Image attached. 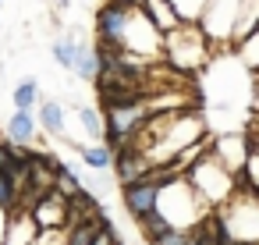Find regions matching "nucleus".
<instances>
[{
  "label": "nucleus",
  "mask_w": 259,
  "mask_h": 245,
  "mask_svg": "<svg viewBox=\"0 0 259 245\" xmlns=\"http://www.w3.org/2000/svg\"><path fill=\"white\" fill-rule=\"evenodd\" d=\"M4 135H8V142H15V146H32V142L39 139V121H36V114H32V110H15V114L4 121Z\"/></svg>",
  "instance_id": "f8f14e48"
},
{
  "label": "nucleus",
  "mask_w": 259,
  "mask_h": 245,
  "mask_svg": "<svg viewBox=\"0 0 259 245\" xmlns=\"http://www.w3.org/2000/svg\"><path fill=\"white\" fill-rule=\"evenodd\" d=\"M78 43H82V36H78V32H64V36H57V39H54V61H57V68H64V71H71V68H75Z\"/></svg>",
  "instance_id": "dca6fc26"
},
{
  "label": "nucleus",
  "mask_w": 259,
  "mask_h": 245,
  "mask_svg": "<svg viewBox=\"0 0 259 245\" xmlns=\"http://www.w3.org/2000/svg\"><path fill=\"white\" fill-rule=\"evenodd\" d=\"M0 4H4V0H0Z\"/></svg>",
  "instance_id": "7c9ffc66"
},
{
  "label": "nucleus",
  "mask_w": 259,
  "mask_h": 245,
  "mask_svg": "<svg viewBox=\"0 0 259 245\" xmlns=\"http://www.w3.org/2000/svg\"><path fill=\"white\" fill-rule=\"evenodd\" d=\"M245 0H206V8L199 15V29L209 36V43H231L234 25L241 18Z\"/></svg>",
  "instance_id": "39448f33"
},
{
  "label": "nucleus",
  "mask_w": 259,
  "mask_h": 245,
  "mask_svg": "<svg viewBox=\"0 0 259 245\" xmlns=\"http://www.w3.org/2000/svg\"><path fill=\"white\" fill-rule=\"evenodd\" d=\"M238 181L259 195V149H252V153H248V160H245V171L238 174Z\"/></svg>",
  "instance_id": "412c9836"
},
{
  "label": "nucleus",
  "mask_w": 259,
  "mask_h": 245,
  "mask_svg": "<svg viewBox=\"0 0 259 245\" xmlns=\"http://www.w3.org/2000/svg\"><path fill=\"white\" fill-rule=\"evenodd\" d=\"M78 125H82V132H85L89 142H103V135H107V117H103L96 107H78Z\"/></svg>",
  "instance_id": "a211bd4d"
},
{
  "label": "nucleus",
  "mask_w": 259,
  "mask_h": 245,
  "mask_svg": "<svg viewBox=\"0 0 259 245\" xmlns=\"http://www.w3.org/2000/svg\"><path fill=\"white\" fill-rule=\"evenodd\" d=\"M36 121H39V128H43L47 135H57V139H64L68 114H64V103H61V100H39Z\"/></svg>",
  "instance_id": "ddd939ff"
},
{
  "label": "nucleus",
  "mask_w": 259,
  "mask_h": 245,
  "mask_svg": "<svg viewBox=\"0 0 259 245\" xmlns=\"http://www.w3.org/2000/svg\"><path fill=\"white\" fill-rule=\"evenodd\" d=\"M57 4H61V8H71V0H57Z\"/></svg>",
  "instance_id": "c756f323"
},
{
  "label": "nucleus",
  "mask_w": 259,
  "mask_h": 245,
  "mask_svg": "<svg viewBox=\"0 0 259 245\" xmlns=\"http://www.w3.org/2000/svg\"><path fill=\"white\" fill-rule=\"evenodd\" d=\"M192 238H195V231L192 227H170L163 238H156L153 245H192Z\"/></svg>",
  "instance_id": "5701e85b"
},
{
  "label": "nucleus",
  "mask_w": 259,
  "mask_h": 245,
  "mask_svg": "<svg viewBox=\"0 0 259 245\" xmlns=\"http://www.w3.org/2000/svg\"><path fill=\"white\" fill-rule=\"evenodd\" d=\"M82 82H96L100 75V54H96V43H78V57H75V68H71Z\"/></svg>",
  "instance_id": "2eb2a0df"
},
{
  "label": "nucleus",
  "mask_w": 259,
  "mask_h": 245,
  "mask_svg": "<svg viewBox=\"0 0 259 245\" xmlns=\"http://www.w3.org/2000/svg\"><path fill=\"white\" fill-rule=\"evenodd\" d=\"M121 4H128V8H142L146 0H121Z\"/></svg>",
  "instance_id": "c85d7f7f"
},
{
  "label": "nucleus",
  "mask_w": 259,
  "mask_h": 245,
  "mask_svg": "<svg viewBox=\"0 0 259 245\" xmlns=\"http://www.w3.org/2000/svg\"><path fill=\"white\" fill-rule=\"evenodd\" d=\"M78 156H82V164L93 167V171H110V167H114V149H110L107 142H85V146L78 149Z\"/></svg>",
  "instance_id": "f3484780"
},
{
  "label": "nucleus",
  "mask_w": 259,
  "mask_h": 245,
  "mask_svg": "<svg viewBox=\"0 0 259 245\" xmlns=\"http://www.w3.org/2000/svg\"><path fill=\"white\" fill-rule=\"evenodd\" d=\"M89 245H121V234H117V227L110 224V217L96 227V234H93V241Z\"/></svg>",
  "instance_id": "b1692460"
},
{
  "label": "nucleus",
  "mask_w": 259,
  "mask_h": 245,
  "mask_svg": "<svg viewBox=\"0 0 259 245\" xmlns=\"http://www.w3.org/2000/svg\"><path fill=\"white\" fill-rule=\"evenodd\" d=\"M213 213L224 227V238H231L238 245H259V195L252 188L238 185V192Z\"/></svg>",
  "instance_id": "f03ea898"
},
{
  "label": "nucleus",
  "mask_w": 259,
  "mask_h": 245,
  "mask_svg": "<svg viewBox=\"0 0 259 245\" xmlns=\"http://www.w3.org/2000/svg\"><path fill=\"white\" fill-rule=\"evenodd\" d=\"M11 167V142H0V171Z\"/></svg>",
  "instance_id": "a878e982"
},
{
  "label": "nucleus",
  "mask_w": 259,
  "mask_h": 245,
  "mask_svg": "<svg viewBox=\"0 0 259 245\" xmlns=\"http://www.w3.org/2000/svg\"><path fill=\"white\" fill-rule=\"evenodd\" d=\"M142 8H146V15L153 18V25H156L163 36H167V32H174V29L181 25V15L174 11V4H170V0H146Z\"/></svg>",
  "instance_id": "4468645a"
},
{
  "label": "nucleus",
  "mask_w": 259,
  "mask_h": 245,
  "mask_svg": "<svg viewBox=\"0 0 259 245\" xmlns=\"http://www.w3.org/2000/svg\"><path fill=\"white\" fill-rule=\"evenodd\" d=\"M0 202H4L8 210L15 206V185H11V178H8L4 171H0Z\"/></svg>",
  "instance_id": "393cba45"
},
{
  "label": "nucleus",
  "mask_w": 259,
  "mask_h": 245,
  "mask_svg": "<svg viewBox=\"0 0 259 245\" xmlns=\"http://www.w3.org/2000/svg\"><path fill=\"white\" fill-rule=\"evenodd\" d=\"M156 188H160V185H153L149 178L132 181V185H121L124 210H128L135 220H139V217H146V213H153V210H156Z\"/></svg>",
  "instance_id": "1a4fd4ad"
},
{
  "label": "nucleus",
  "mask_w": 259,
  "mask_h": 245,
  "mask_svg": "<svg viewBox=\"0 0 259 245\" xmlns=\"http://www.w3.org/2000/svg\"><path fill=\"white\" fill-rule=\"evenodd\" d=\"M139 231H142V238H149V241H156V238H163V234L170 231V220H167V217H160V213L153 210V213H146V217H139Z\"/></svg>",
  "instance_id": "aec40b11"
},
{
  "label": "nucleus",
  "mask_w": 259,
  "mask_h": 245,
  "mask_svg": "<svg viewBox=\"0 0 259 245\" xmlns=\"http://www.w3.org/2000/svg\"><path fill=\"white\" fill-rule=\"evenodd\" d=\"M188 181H192V188L199 192V199L209 206V210H217V206H224L234 192H238V174L231 171V167H224L209 149L188 167Z\"/></svg>",
  "instance_id": "7ed1b4c3"
},
{
  "label": "nucleus",
  "mask_w": 259,
  "mask_h": 245,
  "mask_svg": "<svg viewBox=\"0 0 259 245\" xmlns=\"http://www.w3.org/2000/svg\"><path fill=\"white\" fill-rule=\"evenodd\" d=\"M170 4H174V11L181 15V22H199L206 0H170Z\"/></svg>",
  "instance_id": "4be33fe9"
},
{
  "label": "nucleus",
  "mask_w": 259,
  "mask_h": 245,
  "mask_svg": "<svg viewBox=\"0 0 259 245\" xmlns=\"http://www.w3.org/2000/svg\"><path fill=\"white\" fill-rule=\"evenodd\" d=\"M248 139H252V149H259V121L248 128Z\"/></svg>",
  "instance_id": "cd10ccee"
},
{
  "label": "nucleus",
  "mask_w": 259,
  "mask_h": 245,
  "mask_svg": "<svg viewBox=\"0 0 259 245\" xmlns=\"http://www.w3.org/2000/svg\"><path fill=\"white\" fill-rule=\"evenodd\" d=\"M156 213L170 220V227H199L213 210L199 199V192L192 188L188 174L167 181L156 188Z\"/></svg>",
  "instance_id": "f257e3e1"
},
{
  "label": "nucleus",
  "mask_w": 259,
  "mask_h": 245,
  "mask_svg": "<svg viewBox=\"0 0 259 245\" xmlns=\"http://www.w3.org/2000/svg\"><path fill=\"white\" fill-rule=\"evenodd\" d=\"M128 18H132V8H128V4H121V0H107V4L96 11V43L117 50Z\"/></svg>",
  "instance_id": "423d86ee"
},
{
  "label": "nucleus",
  "mask_w": 259,
  "mask_h": 245,
  "mask_svg": "<svg viewBox=\"0 0 259 245\" xmlns=\"http://www.w3.org/2000/svg\"><path fill=\"white\" fill-rule=\"evenodd\" d=\"M32 217H36L39 231H61V227H68V195L61 188L43 192L32 202Z\"/></svg>",
  "instance_id": "6e6552de"
},
{
  "label": "nucleus",
  "mask_w": 259,
  "mask_h": 245,
  "mask_svg": "<svg viewBox=\"0 0 259 245\" xmlns=\"http://www.w3.org/2000/svg\"><path fill=\"white\" fill-rule=\"evenodd\" d=\"M114 164H117V185H132V181H142L149 174V156L124 146V149H114Z\"/></svg>",
  "instance_id": "9b49d317"
},
{
  "label": "nucleus",
  "mask_w": 259,
  "mask_h": 245,
  "mask_svg": "<svg viewBox=\"0 0 259 245\" xmlns=\"http://www.w3.org/2000/svg\"><path fill=\"white\" fill-rule=\"evenodd\" d=\"M209 153H213L224 167H231L234 174H241V171H245V160H248V153H252V139H248V132L217 135V139L209 142Z\"/></svg>",
  "instance_id": "0eeeda50"
},
{
  "label": "nucleus",
  "mask_w": 259,
  "mask_h": 245,
  "mask_svg": "<svg viewBox=\"0 0 259 245\" xmlns=\"http://www.w3.org/2000/svg\"><path fill=\"white\" fill-rule=\"evenodd\" d=\"M39 234V224L32 217L29 206H11V217H8V234H4V245H32Z\"/></svg>",
  "instance_id": "9d476101"
},
{
  "label": "nucleus",
  "mask_w": 259,
  "mask_h": 245,
  "mask_svg": "<svg viewBox=\"0 0 259 245\" xmlns=\"http://www.w3.org/2000/svg\"><path fill=\"white\" fill-rule=\"evenodd\" d=\"M8 217H11V210L0 202V245H4V234H8Z\"/></svg>",
  "instance_id": "bb28decb"
},
{
  "label": "nucleus",
  "mask_w": 259,
  "mask_h": 245,
  "mask_svg": "<svg viewBox=\"0 0 259 245\" xmlns=\"http://www.w3.org/2000/svg\"><path fill=\"white\" fill-rule=\"evenodd\" d=\"M11 100H15V110H32V107H39V82H36V78L18 82Z\"/></svg>",
  "instance_id": "6ab92c4d"
},
{
  "label": "nucleus",
  "mask_w": 259,
  "mask_h": 245,
  "mask_svg": "<svg viewBox=\"0 0 259 245\" xmlns=\"http://www.w3.org/2000/svg\"><path fill=\"white\" fill-rule=\"evenodd\" d=\"M163 57L178 71H199L209 57V36L199 29V22H181L174 32L163 36Z\"/></svg>",
  "instance_id": "20e7f679"
}]
</instances>
